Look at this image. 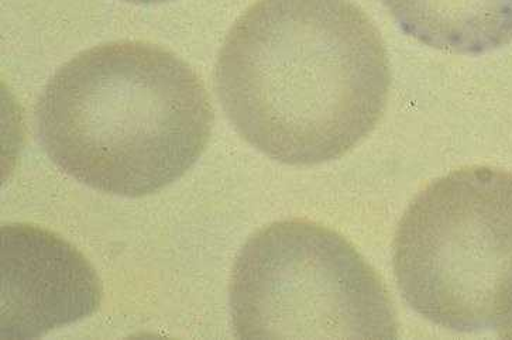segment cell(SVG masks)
I'll use <instances>...</instances> for the list:
<instances>
[{
  "instance_id": "cell-1",
  "label": "cell",
  "mask_w": 512,
  "mask_h": 340,
  "mask_svg": "<svg viewBox=\"0 0 512 340\" xmlns=\"http://www.w3.org/2000/svg\"><path fill=\"white\" fill-rule=\"evenodd\" d=\"M383 37L352 0H259L232 27L215 71L230 123L287 166L345 156L390 94Z\"/></svg>"
},
{
  "instance_id": "cell-2",
  "label": "cell",
  "mask_w": 512,
  "mask_h": 340,
  "mask_svg": "<svg viewBox=\"0 0 512 340\" xmlns=\"http://www.w3.org/2000/svg\"><path fill=\"white\" fill-rule=\"evenodd\" d=\"M37 137L63 173L105 194H156L202 156L213 127L208 92L170 51L118 41L72 58L36 106Z\"/></svg>"
},
{
  "instance_id": "cell-3",
  "label": "cell",
  "mask_w": 512,
  "mask_h": 340,
  "mask_svg": "<svg viewBox=\"0 0 512 340\" xmlns=\"http://www.w3.org/2000/svg\"><path fill=\"white\" fill-rule=\"evenodd\" d=\"M393 267L431 324L512 336V173L467 167L428 185L398 223Z\"/></svg>"
},
{
  "instance_id": "cell-4",
  "label": "cell",
  "mask_w": 512,
  "mask_h": 340,
  "mask_svg": "<svg viewBox=\"0 0 512 340\" xmlns=\"http://www.w3.org/2000/svg\"><path fill=\"white\" fill-rule=\"evenodd\" d=\"M239 339H394L379 274L335 230L291 219L254 233L230 278Z\"/></svg>"
},
{
  "instance_id": "cell-5",
  "label": "cell",
  "mask_w": 512,
  "mask_h": 340,
  "mask_svg": "<svg viewBox=\"0 0 512 340\" xmlns=\"http://www.w3.org/2000/svg\"><path fill=\"white\" fill-rule=\"evenodd\" d=\"M0 236L3 338H41L99 308L101 280L67 240L23 223L3 225Z\"/></svg>"
},
{
  "instance_id": "cell-6",
  "label": "cell",
  "mask_w": 512,
  "mask_h": 340,
  "mask_svg": "<svg viewBox=\"0 0 512 340\" xmlns=\"http://www.w3.org/2000/svg\"><path fill=\"white\" fill-rule=\"evenodd\" d=\"M412 39L445 53L480 56L512 43V0H383Z\"/></svg>"
},
{
  "instance_id": "cell-7",
  "label": "cell",
  "mask_w": 512,
  "mask_h": 340,
  "mask_svg": "<svg viewBox=\"0 0 512 340\" xmlns=\"http://www.w3.org/2000/svg\"><path fill=\"white\" fill-rule=\"evenodd\" d=\"M129 3H137V5H149V3L167 2V0H125Z\"/></svg>"
}]
</instances>
